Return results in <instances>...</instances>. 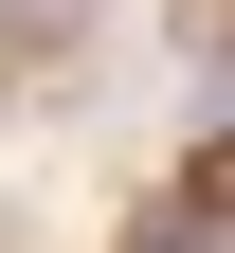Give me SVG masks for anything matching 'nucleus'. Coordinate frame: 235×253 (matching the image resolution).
Instances as JSON below:
<instances>
[{"label":"nucleus","mask_w":235,"mask_h":253,"mask_svg":"<svg viewBox=\"0 0 235 253\" xmlns=\"http://www.w3.org/2000/svg\"><path fill=\"white\" fill-rule=\"evenodd\" d=\"M199 199H217V217H235V145H217V163H199Z\"/></svg>","instance_id":"obj_2"},{"label":"nucleus","mask_w":235,"mask_h":253,"mask_svg":"<svg viewBox=\"0 0 235 253\" xmlns=\"http://www.w3.org/2000/svg\"><path fill=\"white\" fill-rule=\"evenodd\" d=\"M0 18H18V37H73V18H91V0H0Z\"/></svg>","instance_id":"obj_1"}]
</instances>
